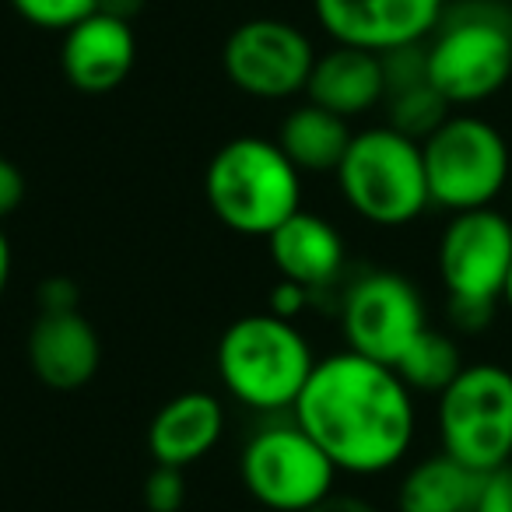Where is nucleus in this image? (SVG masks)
I'll use <instances>...</instances> for the list:
<instances>
[{
	"label": "nucleus",
	"instance_id": "obj_1",
	"mask_svg": "<svg viewBox=\"0 0 512 512\" xmlns=\"http://www.w3.org/2000/svg\"><path fill=\"white\" fill-rule=\"evenodd\" d=\"M292 418L341 474L355 477L400 467L418 435V404L400 372L348 348L313 365Z\"/></svg>",
	"mask_w": 512,
	"mask_h": 512
},
{
	"label": "nucleus",
	"instance_id": "obj_2",
	"mask_svg": "<svg viewBox=\"0 0 512 512\" xmlns=\"http://www.w3.org/2000/svg\"><path fill=\"white\" fill-rule=\"evenodd\" d=\"M432 88L449 109H474L512 81V8L505 0L449 4L425 43Z\"/></svg>",
	"mask_w": 512,
	"mask_h": 512
},
{
	"label": "nucleus",
	"instance_id": "obj_3",
	"mask_svg": "<svg viewBox=\"0 0 512 512\" xmlns=\"http://www.w3.org/2000/svg\"><path fill=\"white\" fill-rule=\"evenodd\" d=\"M204 197L235 235L267 239L302 211V172L271 137H232L207 162Z\"/></svg>",
	"mask_w": 512,
	"mask_h": 512
},
{
	"label": "nucleus",
	"instance_id": "obj_4",
	"mask_svg": "<svg viewBox=\"0 0 512 512\" xmlns=\"http://www.w3.org/2000/svg\"><path fill=\"white\" fill-rule=\"evenodd\" d=\"M449 327L477 337L495 323L512 267V218L498 207L449 214L435 249Z\"/></svg>",
	"mask_w": 512,
	"mask_h": 512
},
{
	"label": "nucleus",
	"instance_id": "obj_5",
	"mask_svg": "<svg viewBox=\"0 0 512 512\" xmlns=\"http://www.w3.org/2000/svg\"><path fill=\"white\" fill-rule=\"evenodd\" d=\"M313 348L292 320L274 313L239 316L218 341V379L242 407L292 411L313 376Z\"/></svg>",
	"mask_w": 512,
	"mask_h": 512
},
{
	"label": "nucleus",
	"instance_id": "obj_6",
	"mask_svg": "<svg viewBox=\"0 0 512 512\" xmlns=\"http://www.w3.org/2000/svg\"><path fill=\"white\" fill-rule=\"evenodd\" d=\"M334 176L344 204L376 228H404L432 207L421 141L390 123L358 130Z\"/></svg>",
	"mask_w": 512,
	"mask_h": 512
},
{
	"label": "nucleus",
	"instance_id": "obj_7",
	"mask_svg": "<svg viewBox=\"0 0 512 512\" xmlns=\"http://www.w3.org/2000/svg\"><path fill=\"white\" fill-rule=\"evenodd\" d=\"M432 207L449 214L495 207L509 190L512 148L491 120L474 113H449L421 141Z\"/></svg>",
	"mask_w": 512,
	"mask_h": 512
},
{
	"label": "nucleus",
	"instance_id": "obj_8",
	"mask_svg": "<svg viewBox=\"0 0 512 512\" xmlns=\"http://www.w3.org/2000/svg\"><path fill=\"white\" fill-rule=\"evenodd\" d=\"M439 446L477 474L512 460V369L502 362H470L439 393Z\"/></svg>",
	"mask_w": 512,
	"mask_h": 512
},
{
	"label": "nucleus",
	"instance_id": "obj_9",
	"mask_svg": "<svg viewBox=\"0 0 512 512\" xmlns=\"http://www.w3.org/2000/svg\"><path fill=\"white\" fill-rule=\"evenodd\" d=\"M341 470L299 428V421L264 425L249 435L239 456L242 488L267 512H306L337 491Z\"/></svg>",
	"mask_w": 512,
	"mask_h": 512
},
{
	"label": "nucleus",
	"instance_id": "obj_10",
	"mask_svg": "<svg viewBox=\"0 0 512 512\" xmlns=\"http://www.w3.org/2000/svg\"><path fill=\"white\" fill-rule=\"evenodd\" d=\"M337 320L348 351L383 365H397L428 327L421 288L407 274L383 267L362 271L344 285Z\"/></svg>",
	"mask_w": 512,
	"mask_h": 512
},
{
	"label": "nucleus",
	"instance_id": "obj_11",
	"mask_svg": "<svg viewBox=\"0 0 512 512\" xmlns=\"http://www.w3.org/2000/svg\"><path fill=\"white\" fill-rule=\"evenodd\" d=\"M313 64V39L285 18H249L228 32L221 50L228 81L242 95L264 102H285L306 92Z\"/></svg>",
	"mask_w": 512,
	"mask_h": 512
},
{
	"label": "nucleus",
	"instance_id": "obj_12",
	"mask_svg": "<svg viewBox=\"0 0 512 512\" xmlns=\"http://www.w3.org/2000/svg\"><path fill=\"white\" fill-rule=\"evenodd\" d=\"M449 0H313V15L334 43L393 53L428 43Z\"/></svg>",
	"mask_w": 512,
	"mask_h": 512
},
{
	"label": "nucleus",
	"instance_id": "obj_13",
	"mask_svg": "<svg viewBox=\"0 0 512 512\" xmlns=\"http://www.w3.org/2000/svg\"><path fill=\"white\" fill-rule=\"evenodd\" d=\"M137 64V36L130 22L95 11L64 32L60 67L81 95H109L130 78Z\"/></svg>",
	"mask_w": 512,
	"mask_h": 512
},
{
	"label": "nucleus",
	"instance_id": "obj_14",
	"mask_svg": "<svg viewBox=\"0 0 512 512\" xmlns=\"http://www.w3.org/2000/svg\"><path fill=\"white\" fill-rule=\"evenodd\" d=\"M274 271L313 295L334 288L348 267V246L341 228L316 211H295L285 225L267 235Z\"/></svg>",
	"mask_w": 512,
	"mask_h": 512
},
{
	"label": "nucleus",
	"instance_id": "obj_15",
	"mask_svg": "<svg viewBox=\"0 0 512 512\" xmlns=\"http://www.w3.org/2000/svg\"><path fill=\"white\" fill-rule=\"evenodd\" d=\"M25 351L39 383L60 393L88 386L102 365L99 334L81 313H39Z\"/></svg>",
	"mask_w": 512,
	"mask_h": 512
},
{
	"label": "nucleus",
	"instance_id": "obj_16",
	"mask_svg": "<svg viewBox=\"0 0 512 512\" xmlns=\"http://www.w3.org/2000/svg\"><path fill=\"white\" fill-rule=\"evenodd\" d=\"M309 102L330 109L334 116H365L386 99L383 57L358 46L334 43L327 53H316L313 74L306 85Z\"/></svg>",
	"mask_w": 512,
	"mask_h": 512
},
{
	"label": "nucleus",
	"instance_id": "obj_17",
	"mask_svg": "<svg viewBox=\"0 0 512 512\" xmlns=\"http://www.w3.org/2000/svg\"><path fill=\"white\" fill-rule=\"evenodd\" d=\"M225 432V407L214 393L186 390L158 407L148 428V449L162 467L186 470L200 463Z\"/></svg>",
	"mask_w": 512,
	"mask_h": 512
},
{
	"label": "nucleus",
	"instance_id": "obj_18",
	"mask_svg": "<svg viewBox=\"0 0 512 512\" xmlns=\"http://www.w3.org/2000/svg\"><path fill=\"white\" fill-rule=\"evenodd\" d=\"M383 71H386V113H390V127L400 134L425 141L453 109L442 99L428 81L425 67V43L404 46V50L383 53Z\"/></svg>",
	"mask_w": 512,
	"mask_h": 512
},
{
	"label": "nucleus",
	"instance_id": "obj_19",
	"mask_svg": "<svg viewBox=\"0 0 512 512\" xmlns=\"http://www.w3.org/2000/svg\"><path fill=\"white\" fill-rule=\"evenodd\" d=\"M481 477L449 453L421 456L397 481V512H474Z\"/></svg>",
	"mask_w": 512,
	"mask_h": 512
},
{
	"label": "nucleus",
	"instance_id": "obj_20",
	"mask_svg": "<svg viewBox=\"0 0 512 512\" xmlns=\"http://www.w3.org/2000/svg\"><path fill=\"white\" fill-rule=\"evenodd\" d=\"M351 127L344 116H334L330 109L306 99V106H295L281 120L278 144L302 176H327L337 172L344 162V151L351 144Z\"/></svg>",
	"mask_w": 512,
	"mask_h": 512
},
{
	"label": "nucleus",
	"instance_id": "obj_21",
	"mask_svg": "<svg viewBox=\"0 0 512 512\" xmlns=\"http://www.w3.org/2000/svg\"><path fill=\"white\" fill-rule=\"evenodd\" d=\"M463 365L467 362H463V348H460V341H456V334L428 323V327L421 330L418 341L404 351V358H400L393 369H397L400 379L411 386V393L439 397V393L460 376Z\"/></svg>",
	"mask_w": 512,
	"mask_h": 512
},
{
	"label": "nucleus",
	"instance_id": "obj_22",
	"mask_svg": "<svg viewBox=\"0 0 512 512\" xmlns=\"http://www.w3.org/2000/svg\"><path fill=\"white\" fill-rule=\"evenodd\" d=\"M18 18L46 32H67L99 11V0H11Z\"/></svg>",
	"mask_w": 512,
	"mask_h": 512
},
{
	"label": "nucleus",
	"instance_id": "obj_23",
	"mask_svg": "<svg viewBox=\"0 0 512 512\" xmlns=\"http://www.w3.org/2000/svg\"><path fill=\"white\" fill-rule=\"evenodd\" d=\"M144 505L151 512H179L186 505V477L179 467H162L155 463V470L144 481Z\"/></svg>",
	"mask_w": 512,
	"mask_h": 512
},
{
	"label": "nucleus",
	"instance_id": "obj_24",
	"mask_svg": "<svg viewBox=\"0 0 512 512\" xmlns=\"http://www.w3.org/2000/svg\"><path fill=\"white\" fill-rule=\"evenodd\" d=\"M474 512H512V460L481 477Z\"/></svg>",
	"mask_w": 512,
	"mask_h": 512
},
{
	"label": "nucleus",
	"instance_id": "obj_25",
	"mask_svg": "<svg viewBox=\"0 0 512 512\" xmlns=\"http://www.w3.org/2000/svg\"><path fill=\"white\" fill-rule=\"evenodd\" d=\"M36 302H39V313H78L81 292L71 278L53 274V278H46L43 285H39Z\"/></svg>",
	"mask_w": 512,
	"mask_h": 512
},
{
	"label": "nucleus",
	"instance_id": "obj_26",
	"mask_svg": "<svg viewBox=\"0 0 512 512\" xmlns=\"http://www.w3.org/2000/svg\"><path fill=\"white\" fill-rule=\"evenodd\" d=\"M313 299H316V295L309 292V288H302V285H295V281L281 278L278 285L271 288V295H267V313H274V316H281V320H292L295 323V316L306 313V306Z\"/></svg>",
	"mask_w": 512,
	"mask_h": 512
},
{
	"label": "nucleus",
	"instance_id": "obj_27",
	"mask_svg": "<svg viewBox=\"0 0 512 512\" xmlns=\"http://www.w3.org/2000/svg\"><path fill=\"white\" fill-rule=\"evenodd\" d=\"M25 200V176L11 158L0 155V221L15 214Z\"/></svg>",
	"mask_w": 512,
	"mask_h": 512
},
{
	"label": "nucleus",
	"instance_id": "obj_28",
	"mask_svg": "<svg viewBox=\"0 0 512 512\" xmlns=\"http://www.w3.org/2000/svg\"><path fill=\"white\" fill-rule=\"evenodd\" d=\"M306 512H383V509L376 502H369V498L351 495V491H330L323 502H316Z\"/></svg>",
	"mask_w": 512,
	"mask_h": 512
},
{
	"label": "nucleus",
	"instance_id": "obj_29",
	"mask_svg": "<svg viewBox=\"0 0 512 512\" xmlns=\"http://www.w3.org/2000/svg\"><path fill=\"white\" fill-rule=\"evenodd\" d=\"M99 11L130 22V18H137L144 11V0H99Z\"/></svg>",
	"mask_w": 512,
	"mask_h": 512
},
{
	"label": "nucleus",
	"instance_id": "obj_30",
	"mask_svg": "<svg viewBox=\"0 0 512 512\" xmlns=\"http://www.w3.org/2000/svg\"><path fill=\"white\" fill-rule=\"evenodd\" d=\"M8 281H11V242L4 235V228H0V299L8 292Z\"/></svg>",
	"mask_w": 512,
	"mask_h": 512
},
{
	"label": "nucleus",
	"instance_id": "obj_31",
	"mask_svg": "<svg viewBox=\"0 0 512 512\" xmlns=\"http://www.w3.org/2000/svg\"><path fill=\"white\" fill-rule=\"evenodd\" d=\"M502 306L512 313V267H509V278H505V288H502Z\"/></svg>",
	"mask_w": 512,
	"mask_h": 512
},
{
	"label": "nucleus",
	"instance_id": "obj_32",
	"mask_svg": "<svg viewBox=\"0 0 512 512\" xmlns=\"http://www.w3.org/2000/svg\"><path fill=\"white\" fill-rule=\"evenodd\" d=\"M505 193H509V200H512V179H509V190H505Z\"/></svg>",
	"mask_w": 512,
	"mask_h": 512
}]
</instances>
